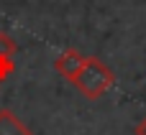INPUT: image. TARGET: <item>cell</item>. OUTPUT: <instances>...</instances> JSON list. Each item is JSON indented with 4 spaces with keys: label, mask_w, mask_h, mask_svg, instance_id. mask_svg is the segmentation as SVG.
Here are the masks:
<instances>
[{
    "label": "cell",
    "mask_w": 146,
    "mask_h": 135,
    "mask_svg": "<svg viewBox=\"0 0 146 135\" xmlns=\"http://www.w3.org/2000/svg\"><path fill=\"white\" fill-rule=\"evenodd\" d=\"M72 84H74V89H77L82 97H87V100H100V97L115 84V74H113V69H110L108 64H103L98 56H87L85 64H82V69H80V74L72 79Z\"/></svg>",
    "instance_id": "cell-1"
},
{
    "label": "cell",
    "mask_w": 146,
    "mask_h": 135,
    "mask_svg": "<svg viewBox=\"0 0 146 135\" xmlns=\"http://www.w3.org/2000/svg\"><path fill=\"white\" fill-rule=\"evenodd\" d=\"M85 59H87V56H82L77 48H67L64 54H59V56H56L54 69H56V74H59V77H64V79H69V82H72V79L80 74V69H82Z\"/></svg>",
    "instance_id": "cell-2"
},
{
    "label": "cell",
    "mask_w": 146,
    "mask_h": 135,
    "mask_svg": "<svg viewBox=\"0 0 146 135\" xmlns=\"http://www.w3.org/2000/svg\"><path fill=\"white\" fill-rule=\"evenodd\" d=\"M0 135H33V133L13 110H0Z\"/></svg>",
    "instance_id": "cell-3"
},
{
    "label": "cell",
    "mask_w": 146,
    "mask_h": 135,
    "mask_svg": "<svg viewBox=\"0 0 146 135\" xmlns=\"http://www.w3.org/2000/svg\"><path fill=\"white\" fill-rule=\"evenodd\" d=\"M15 51H18L15 41H13L8 33H3V31H0V56H5V59H13V56H15Z\"/></svg>",
    "instance_id": "cell-4"
},
{
    "label": "cell",
    "mask_w": 146,
    "mask_h": 135,
    "mask_svg": "<svg viewBox=\"0 0 146 135\" xmlns=\"http://www.w3.org/2000/svg\"><path fill=\"white\" fill-rule=\"evenodd\" d=\"M13 71H15V61H13V59L0 56V82H5V79H8Z\"/></svg>",
    "instance_id": "cell-5"
},
{
    "label": "cell",
    "mask_w": 146,
    "mask_h": 135,
    "mask_svg": "<svg viewBox=\"0 0 146 135\" xmlns=\"http://www.w3.org/2000/svg\"><path fill=\"white\" fill-rule=\"evenodd\" d=\"M136 135H146V117L139 123V125H136Z\"/></svg>",
    "instance_id": "cell-6"
},
{
    "label": "cell",
    "mask_w": 146,
    "mask_h": 135,
    "mask_svg": "<svg viewBox=\"0 0 146 135\" xmlns=\"http://www.w3.org/2000/svg\"><path fill=\"white\" fill-rule=\"evenodd\" d=\"M0 84H3V82H0Z\"/></svg>",
    "instance_id": "cell-7"
}]
</instances>
